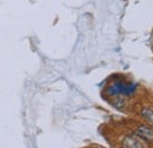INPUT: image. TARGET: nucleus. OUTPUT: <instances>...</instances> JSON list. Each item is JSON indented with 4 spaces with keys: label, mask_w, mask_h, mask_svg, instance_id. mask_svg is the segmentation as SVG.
<instances>
[{
    "label": "nucleus",
    "mask_w": 153,
    "mask_h": 148,
    "mask_svg": "<svg viewBox=\"0 0 153 148\" xmlns=\"http://www.w3.org/2000/svg\"><path fill=\"white\" fill-rule=\"evenodd\" d=\"M118 148H121V147H118Z\"/></svg>",
    "instance_id": "0eeeda50"
},
{
    "label": "nucleus",
    "mask_w": 153,
    "mask_h": 148,
    "mask_svg": "<svg viewBox=\"0 0 153 148\" xmlns=\"http://www.w3.org/2000/svg\"><path fill=\"white\" fill-rule=\"evenodd\" d=\"M92 148H104V147H100V146H94V147H92Z\"/></svg>",
    "instance_id": "423d86ee"
},
{
    "label": "nucleus",
    "mask_w": 153,
    "mask_h": 148,
    "mask_svg": "<svg viewBox=\"0 0 153 148\" xmlns=\"http://www.w3.org/2000/svg\"><path fill=\"white\" fill-rule=\"evenodd\" d=\"M108 102L113 108H115L117 111L119 112H125L127 110L128 105H130L128 98L125 96V95H117V96H113V98H110Z\"/></svg>",
    "instance_id": "39448f33"
},
{
    "label": "nucleus",
    "mask_w": 153,
    "mask_h": 148,
    "mask_svg": "<svg viewBox=\"0 0 153 148\" xmlns=\"http://www.w3.org/2000/svg\"><path fill=\"white\" fill-rule=\"evenodd\" d=\"M137 90L138 84L127 81L121 76H117L113 78V80L105 87L104 94H106L108 99L117 95H125L127 98H132L137 93Z\"/></svg>",
    "instance_id": "f257e3e1"
},
{
    "label": "nucleus",
    "mask_w": 153,
    "mask_h": 148,
    "mask_svg": "<svg viewBox=\"0 0 153 148\" xmlns=\"http://www.w3.org/2000/svg\"><path fill=\"white\" fill-rule=\"evenodd\" d=\"M131 132L134 135H137L139 139H141L145 144L149 145V147H153V127L147 125L146 122H134L131 127Z\"/></svg>",
    "instance_id": "f03ea898"
},
{
    "label": "nucleus",
    "mask_w": 153,
    "mask_h": 148,
    "mask_svg": "<svg viewBox=\"0 0 153 148\" xmlns=\"http://www.w3.org/2000/svg\"><path fill=\"white\" fill-rule=\"evenodd\" d=\"M138 116L144 121L146 122L147 125L152 126L153 127V106L152 105H147V104H143L138 111H137Z\"/></svg>",
    "instance_id": "20e7f679"
},
{
    "label": "nucleus",
    "mask_w": 153,
    "mask_h": 148,
    "mask_svg": "<svg viewBox=\"0 0 153 148\" xmlns=\"http://www.w3.org/2000/svg\"><path fill=\"white\" fill-rule=\"evenodd\" d=\"M118 147L121 148H149V145L134 135L132 132L121 133L118 138Z\"/></svg>",
    "instance_id": "7ed1b4c3"
}]
</instances>
